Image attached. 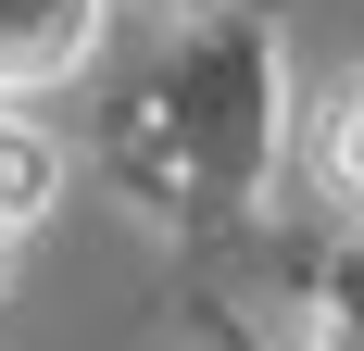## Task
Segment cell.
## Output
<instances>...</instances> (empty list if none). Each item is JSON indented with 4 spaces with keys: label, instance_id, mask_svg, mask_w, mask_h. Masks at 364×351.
Instances as JSON below:
<instances>
[{
    "label": "cell",
    "instance_id": "obj_3",
    "mask_svg": "<svg viewBox=\"0 0 364 351\" xmlns=\"http://www.w3.org/2000/svg\"><path fill=\"white\" fill-rule=\"evenodd\" d=\"M0 251H13V226H0Z\"/></svg>",
    "mask_w": 364,
    "mask_h": 351
},
{
    "label": "cell",
    "instance_id": "obj_2",
    "mask_svg": "<svg viewBox=\"0 0 364 351\" xmlns=\"http://www.w3.org/2000/svg\"><path fill=\"white\" fill-rule=\"evenodd\" d=\"M327 188H339V201L364 213V88H352V101L327 113Z\"/></svg>",
    "mask_w": 364,
    "mask_h": 351
},
{
    "label": "cell",
    "instance_id": "obj_1",
    "mask_svg": "<svg viewBox=\"0 0 364 351\" xmlns=\"http://www.w3.org/2000/svg\"><path fill=\"white\" fill-rule=\"evenodd\" d=\"M75 38H88V0H0V88L75 63Z\"/></svg>",
    "mask_w": 364,
    "mask_h": 351
}]
</instances>
